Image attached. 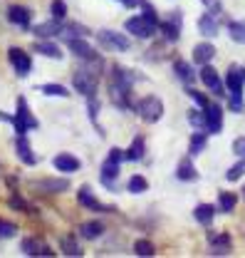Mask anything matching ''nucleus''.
I'll use <instances>...</instances> for the list:
<instances>
[{
    "label": "nucleus",
    "mask_w": 245,
    "mask_h": 258,
    "mask_svg": "<svg viewBox=\"0 0 245 258\" xmlns=\"http://www.w3.org/2000/svg\"><path fill=\"white\" fill-rule=\"evenodd\" d=\"M18 134H28L30 129H37L40 127V122L35 119V114L30 112V107H28V102H25V97H18V112L13 114V122H10Z\"/></svg>",
    "instance_id": "f257e3e1"
},
{
    "label": "nucleus",
    "mask_w": 245,
    "mask_h": 258,
    "mask_svg": "<svg viewBox=\"0 0 245 258\" xmlns=\"http://www.w3.org/2000/svg\"><path fill=\"white\" fill-rule=\"evenodd\" d=\"M136 112H139V117L144 119V122H158L161 117H164V102L158 99V97H144V99H139V104H136Z\"/></svg>",
    "instance_id": "f03ea898"
},
{
    "label": "nucleus",
    "mask_w": 245,
    "mask_h": 258,
    "mask_svg": "<svg viewBox=\"0 0 245 258\" xmlns=\"http://www.w3.org/2000/svg\"><path fill=\"white\" fill-rule=\"evenodd\" d=\"M72 85L79 95H85L87 99L97 95V75L90 72V70H74L72 75Z\"/></svg>",
    "instance_id": "7ed1b4c3"
},
{
    "label": "nucleus",
    "mask_w": 245,
    "mask_h": 258,
    "mask_svg": "<svg viewBox=\"0 0 245 258\" xmlns=\"http://www.w3.org/2000/svg\"><path fill=\"white\" fill-rule=\"evenodd\" d=\"M124 30L131 32L134 37L146 40V37H151L153 32H156V23L149 20V18H144V15H134V18H129V20L124 23Z\"/></svg>",
    "instance_id": "20e7f679"
},
{
    "label": "nucleus",
    "mask_w": 245,
    "mask_h": 258,
    "mask_svg": "<svg viewBox=\"0 0 245 258\" xmlns=\"http://www.w3.org/2000/svg\"><path fill=\"white\" fill-rule=\"evenodd\" d=\"M97 40L107 47V50H114V52H126L131 47L129 37L122 35V32H114V30H99L97 32Z\"/></svg>",
    "instance_id": "39448f33"
},
{
    "label": "nucleus",
    "mask_w": 245,
    "mask_h": 258,
    "mask_svg": "<svg viewBox=\"0 0 245 258\" xmlns=\"http://www.w3.org/2000/svg\"><path fill=\"white\" fill-rule=\"evenodd\" d=\"M8 62L13 64V70L18 72V77H28L32 72V57L25 50H20V47H10L8 50Z\"/></svg>",
    "instance_id": "423d86ee"
},
{
    "label": "nucleus",
    "mask_w": 245,
    "mask_h": 258,
    "mask_svg": "<svg viewBox=\"0 0 245 258\" xmlns=\"http://www.w3.org/2000/svg\"><path fill=\"white\" fill-rule=\"evenodd\" d=\"M20 251H23L25 256H45V258L55 256L52 246H50L47 241H42V238H35V236H28V238L20 241Z\"/></svg>",
    "instance_id": "0eeeda50"
},
{
    "label": "nucleus",
    "mask_w": 245,
    "mask_h": 258,
    "mask_svg": "<svg viewBox=\"0 0 245 258\" xmlns=\"http://www.w3.org/2000/svg\"><path fill=\"white\" fill-rule=\"evenodd\" d=\"M201 80H203V85H206L213 95H218V97L225 95V85H223L220 75L215 72L211 64H201Z\"/></svg>",
    "instance_id": "6e6552de"
},
{
    "label": "nucleus",
    "mask_w": 245,
    "mask_h": 258,
    "mask_svg": "<svg viewBox=\"0 0 245 258\" xmlns=\"http://www.w3.org/2000/svg\"><path fill=\"white\" fill-rule=\"evenodd\" d=\"M77 201L85 206V209H90V211H99V214H109V211H114L112 206H104L97 196L92 194L90 186H79V191H77Z\"/></svg>",
    "instance_id": "1a4fd4ad"
},
{
    "label": "nucleus",
    "mask_w": 245,
    "mask_h": 258,
    "mask_svg": "<svg viewBox=\"0 0 245 258\" xmlns=\"http://www.w3.org/2000/svg\"><path fill=\"white\" fill-rule=\"evenodd\" d=\"M67 50H69L74 57H79V60H99L97 52L90 47V42H87L85 37H69V40H67Z\"/></svg>",
    "instance_id": "9d476101"
},
{
    "label": "nucleus",
    "mask_w": 245,
    "mask_h": 258,
    "mask_svg": "<svg viewBox=\"0 0 245 258\" xmlns=\"http://www.w3.org/2000/svg\"><path fill=\"white\" fill-rule=\"evenodd\" d=\"M8 20L23 30H30V23H32V10L25 8V5H10L8 8Z\"/></svg>",
    "instance_id": "9b49d317"
},
{
    "label": "nucleus",
    "mask_w": 245,
    "mask_h": 258,
    "mask_svg": "<svg viewBox=\"0 0 245 258\" xmlns=\"http://www.w3.org/2000/svg\"><path fill=\"white\" fill-rule=\"evenodd\" d=\"M243 85H245V70L230 64L228 70V77H225V87L230 95H243Z\"/></svg>",
    "instance_id": "f8f14e48"
},
{
    "label": "nucleus",
    "mask_w": 245,
    "mask_h": 258,
    "mask_svg": "<svg viewBox=\"0 0 245 258\" xmlns=\"http://www.w3.org/2000/svg\"><path fill=\"white\" fill-rule=\"evenodd\" d=\"M52 166H55L57 171H64V174H74V171H79V169H82V161L77 159L74 154L62 152V154H57V157L52 159Z\"/></svg>",
    "instance_id": "ddd939ff"
},
{
    "label": "nucleus",
    "mask_w": 245,
    "mask_h": 258,
    "mask_svg": "<svg viewBox=\"0 0 245 258\" xmlns=\"http://www.w3.org/2000/svg\"><path fill=\"white\" fill-rule=\"evenodd\" d=\"M15 152H18V159L23 161L25 166H35V164H37V157H35V152H32L30 142L25 139V134H18V139H15Z\"/></svg>",
    "instance_id": "4468645a"
},
{
    "label": "nucleus",
    "mask_w": 245,
    "mask_h": 258,
    "mask_svg": "<svg viewBox=\"0 0 245 258\" xmlns=\"http://www.w3.org/2000/svg\"><path fill=\"white\" fill-rule=\"evenodd\" d=\"M119 164H122V161L112 159V157H107L104 164H102V184H104L107 189H114L117 176H119Z\"/></svg>",
    "instance_id": "2eb2a0df"
},
{
    "label": "nucleus",
    "mask_w": 245,
    "mask_h": 258,
    "mask_svg": "<svg viewBox=\"0 0 245 258\" xmlns=\"http://www.w3.org/2000/svg\"><path fill=\"white\" fill-rule=\"evenodd\" d=\"M203 112H206V132L220 134V129H223V109L218 104H208Z\"/></svg>",
    "instance_id": "dca6fc26"
},
{
    "label": "nucleus",
    "mask_w": 245,
    "mask_h": 258,
    "mask_svg": "<svg viewBox=\"0 0 245 258\" xmlns=\"http://www.w3.org/2000/svg\"><path fill=\"white\" fill-rule=\"evenodd\" d=\"M62 20H47V23H40V25H35L32 28V35L35 37H40V40H50V37H55V35H60L62 32Z\"/></svg>",
    "instance_id": "f3484780"
},
{
    "label": "nucleus",
    "mask_w": 245,
    "mask_h": 258,
    "mask_svg": "<svg viewBox=\"0 0 245 258\" xmlns=\"http://www.w3.org/2000/svg\"><path fill=\"white\" fill-rule=\"evenodd\" d=\"M208 243H211V253H215V256L230 253V236L228 233H215V231H211L208 233Z\"/></svg>",
    "instance_id": "a211bd4d"
},
{
    "label": "nucleus",
    "mask_w": 245,
    "mask_h": 258,
    "mask_svg": "<svg viewBox=\"0 0 245 258\" xmlns=\"http://www.w3.org/2000/svg\"><path fill=\"white\" fill-rule=\"evenodd\" d=\"M35 189L45 194H62L69 189V181L67 179H40V181H35Z\"/></svg>",
    "instance_id": "6ab92c4d"
},
{
    "label": "nucleus",
    "mask_w": 245,
    "mask_h": 258,
    "mask_svg": "<svg viewBox=\"0 0 245 258\" xmlns=\"http://www.w3.org/2000/svg\"><path fill=\"white\" fill-rule=\"evenodd\" d=\"M60 251L64 253V256H69V258H79V256H85V251H82L79 241L74 238V233H67V236H62V241H60Z\"/></svg>",
    "instance_id": "aec40b11"
},
{
    "label": "nucleus",
    "mask_w": 245,
    "mask_h": 258,
    "mask_svg": "<svg viewBox=\"0 0 245 258\" xmlns=\"http://www.w3.org/2000/svg\"><path fill=\"white\" fill-rule=\"evenodd\" d=\"M35 52H40L42 57H50V60H62V50L52 42V40H40V42H35V47H32Z\"/></svg>",
    "instance_id": "412c9836"
},
{
    "label": "nucleus",
    "mask_w": 245,
    "mask_h": 258,
    "mask_svg": "<svg viewBox=\"0 0 245 258\" xmlns=\"http://www.w3.org/2000/svg\"><path fill=\"white\" fill-rule=\"evenodd\" d=\"M213 55H215V47L211 42H201V45L193 47V62L196 64H208L213 60Z\"/></svg>",
    "instance_id": "4be33fe9"
},
{
    "label": "nucleus",
    "mask_w": 245,
    "mask_h": 258,
    "mask_svg": "<svg viewBox=\"0 0 245 258\" xmlns=\"http://www.w3.org/2000/svg\"><path fill=\"white\" fill-rule=\"evenodd\" d=\"M198 32L203 37H215L218 35V20H215L213 13H206L201 20H198Z\"/></svg>",
    "instance_id": "5701e85b"
},
{
    "label": "nucleus",
    "mask_w": 245,
    "mask_h": 258,
    "mask_svg": "<svg viewBox=\"0 0 245 258\" xmlns=\"http://www.w3.org/2000/svg\"><path fill=\"white\" fill-rule=\"evenodd\" d=\"M144 152H146V142H144V137H134L131 144H129V149H126L124 154H126V159L129 161H139V159H144Z\"/></svg>",
    "instance_id": "b1692460"
},
{
    "label": "nucleus",
    "mask_w": 245,
    "mask_h": 258,
    "mask_svg": "<svg viewBox=\"0 0 245 258\" xmlns=\"http://www.w3.org/2000/svg\"><path fill=\"white\" fill-rule=\"evenodd\" d=\"M176 176H179L181 181H196V179H198V171H196L193 161H191V159H181V161H179Z\"/></svg>",
    "instance_id": "393cba45"
},
{
    "label": "nucleus",
    "mask_w": 245,
    "mask_h": 258,
    "mask_svg": "<svg viewBox=\"0 0 245 258\" xmlns=\"http://www.w3.org/2000/svg\"><path fill=\"white\" fill-rule=\"evenodd\" d=\"M102 233H104V224H99V221H87V224L79 226V236H82V238H87V241L99 238Z\"/></svg>",
    "instance_id": "a878e982"
},
{
    "label": "nucleus",
    "mask_w": 245,
    "mask_h": 258,
    "mask_svg": "<svg viewBox=\"0 0 245 258\" xmlns=\"http://www.w3.org/2000/svg\"><path fill=\"white\" fill-rule=\"evenodd\" d=\"M193 216H196V221L198 224H211L215 216V209L213 204H198L196 209H193Z\"/></svg>",
    "instance_id": "bb28decb"
},
{
    "label": "nucleus",
    "mask_w": 245,
    "mask_h": 258,
    "mask_svg": "<svg viewBox=\"0 0 245 258\" xmlns=\"http://www.w3.org/2000/svg\"><path fill=\"white\" fill-rule=\"evenodd\" d=\"M134 72H129V70H124V67H112V82H117V85H126V87H131L134 85Z\"/></svg>",
    "instance_id": "cd10ccee"
},
{
    "label": "nucleus",
    "mask_w": 245,
    "mask_h": 258,
    "mask_svg": "<svg viewBox=\"0 0 245 258\" xmlns=\"http://www.w3.org/2000/svg\"><path fill=\"white\" fill-rule=\"evenodd\" d=\"M158 28H161L164 37H166L169 42H176V40H179V35H181V25H179V20L174 23V18H171V20H166V23H161Z\"/></svg>",
    "instance_id": "c85d7f7f"
},
{
    "label": "nucleus",
    "mask_w": 245,
    "mask_h": 258,
    "mask_svg": "<svg viewBox=\"0 0 245 258\" xmlns=\"http://www.w3.org/2000/svg\"><path fill=\"white\" fill-rule=\"evenodd\" d=\"M174 72H176V77H179L181 82H186V85L193 82V67L186 62V60H176V62H174Z\"/></svg>",
    "instance_id": "c756f323"
},
{
    "label": "nucleus",
    "mask_w": 245,
    "mask_h": 258,
    "mask_svg": "<svg viewBox=\"0 0 245 258\" xmlns=\"http://www.w3.org/2000/svg\"><path fill=\"white\" fill-rule=\"evenodd\" d=\"M235 204H238V196L233 191H220L218 196V209L220 211H225V214H230L233 209H235Z\"/></svg>",
    "instance_id": "7c9ffc66"
},
{
    "label": "nucleus",
    "mask_w": 245,
    "mask_h": 258,
    "mask_svg": "<svg viewBox=\"0 0 245 258\" xmlns=\"http://www.w3.org/2000/svg\"><path fill=\"white\" fill-rule=\"evenodd\" d=\"M206 144H208L206 134H203V132H193V137H191V142H188V152H191V154H201V152L206 149Z\"/></svg>",
    "instance_id": "2f4dec72"
},
{
    "label": "nucleus",
    "mask_w": 245,
    "mask_h": 258,
    "mask_svg": "<svg viewBox=\"0 0 245 258\" xmlns=\"http://www.w3.org/2000/svg\"><path fill=\"white\" fill-rule=\"evenodd\" d=\"M40 92L47 97H69V90L64 85H55V82H47V85H40Z\"/></svg>",
    "instance_id": "473e14b6"
},
{
    "label": "nucleus",
    "mask_w": 245,
    "mask_h": 258,
    "mask_svg": "<svg viewBox=\"0 0 245 258\" xmlns=\"http://www.w3.org/2000/svg\"><path fill=\"white\" fill-rule=\"evenodd\" d=\"M188 122L196 132H206V112L203 109H191L188 112Z\"/></svg>",
    "instance_id": "72a5a7b5"
},
{
    "label": "nucleus",
    "mask_w": 245,
    "mask_h": 258,
    "mask_svg": "<svg viewBox=\"0 0 245 258\" xmlns=\"http://www.w3.org/2000/svg\"><path fill=\"white\" fill-rule=\"evenodd\" d=\"M8 206H10V209H15V211H23V214H32V206H30V204H28V201H25V199H23V196H20L18 191H15L13 196H10V199H8Z\"/></svg>",
    "instance_id": "f704fd0d"
},
{
    "label": "nucleus",
    "mask_w": 245,
    "mask_h": 258,
    "mask_svg": "<svg viewBox=\"0 0 245 258\" xmlns=\"http://www.w3.org/2000/svg\"><path fill=\"white\" fill-rule=\"evenodd\" d=\"M126 189L131 194H144L149 189V181L144 179V176H139V174H134L131 179H129V184H126Z\"/></svg>",
    "instance_id": "c9c22d12"
},
{
    "label": "nucleus",
    "mask_w": 245,
    "mask_h": 258,
    "mask_svg": "<svg viewBox=\"0 0 245 258\" xmlns=\"http://www.w3.org/2000/svg\"><path fill=\"white\" fill-rule=\"evenodd\" d=\"M228 32H230V40L245 45V20H240V23H238V20L230 23V25H228Z\"/></svg>",
    "instance_id": "e433bc0d"
},
{
    "label": "nucleus",
    "mask_w": 245,
    "mask_h": 258,
    "mask_svg": "<svg viewBox=\"0 0 245 258\" xmlns=\"http://www.w3.org/2000/svg\"><path fill=\"white\" fill-rule=\"evenodd\" d=\"M134 253H136V256L149 258V256H153V253H156V248H153V243H151V241L141 238V241H136V243H134Z\"/></svg>",
    "instance_id": "4c0bfd02"
},
{
    "label": "nucleus",
    "mask_w": 245,
    "mask_h": 258,
    "mask_svg": "<svg viewBox=\"0 0 245 258\" xmlns=\"http://www.w3.org/2000/svg\"><path fill=\"white\" fill-rule=\"evenodd\" d=\"M50 13H52L55 20H64V18H67V3H64V0H52Z\"/></svg>",
    "instance_id": "58836bf2"
},
{
    "label": "nucleus",
    "mask_w": 245,
    "mask_h": 258,
    "mask_svg": "<svg viewBox=\"0 0 245 258\" xmlns=\"http://www.w3.org/2000/svg\"><path fill=\"white\" fill-rule=\"evenodd\" d=\"M62 32L67 35V40H69V37H87V35H90V30L82 28V25H64Z\"/></svg>",
    "instance_id": "ea45409f"
},
{
    "label": "nucleus",
    "mask_w": 245,
    "mask_h": 258,
    "mask_svg": "<svg viewBox=\"0 0 245 258\" xmlns=\"http://www.w3.org/2000/svg\"><path fill=\"white\" fill-rule=\"evenodd\" d=\"M243 174H245V159L238 161L235 166H230V169L225 171V179H228V181H238V179H240Z\"/></svg>",
    "instance_id": "a19ab883"
},
{
    "label": "nucleus",
    "mask_w": 245,
    "mask_h": 258,
    "mask_svg": "<svg viewBox=\"0 0 245 258\" xmlns=\"http://www.w3.org/2000/svg\"><path fill=\"white\" fill-rule=\"evenodd\" d=\"M15 233H18V226L5 221V219H0V238H13Z\"/></svg>",
    "instance_id": "79ce46f5"
},
{
    "label": "nucleus",
    "mask_w": 245,
    "mask_h": 258,
    "mask_svg": "<svg viewBox=\"0 0 245 258\" xmlns=\"http://www.w3.org/2000/svg\"><path fill=\"white\" fill-rule=\"evenodd\" d=\"M188 97H191V99H193V102H196L201 109H206V107L211 104V102H208V97H203L201 92H198V90H193V87H188Z\"/></svg>",
    "instance_id": "37998d69"
},
{
    "label": "nucleus",
    "mask_w": 245,
    "mask_h": 258,
    "mask_svg": "<svg viewBox=\"0 0 245 258\" xmlns=\"http://www.w3.org/2000/svg\"><path fill=\"white\" fill-rule=\"evenodd\" d=\"M228 107H230V112H243L245 109V102H243V95H230V99H228Z\"/></svg>",
    "instance_id": "c03bdc74"
},
{
    "label": "nucleus",
    "mask_w": 245,
    "mask_h": 258,
    "mask_svg": "<svg viewBox=\"0 0 245 258\" xmlns=\"http://www.w3.org/2000/svg\"><path fill=\"white\" fill-rule=\"evenodd\" d=\"M139 5H141V10H144L141 15H144V18H149V20H153V23L158 25V15H156V10H153L151 5H149L146 0H139Z\"/></svg>",
    "instance_id": "a18cd8bd"
},
{
    "label": "nucleus",
    "mask_w": 245,
    "mask_h": 258,
    "mask_svg": "<svg viewBox=\"0 0 245 258\" xmlns=\"http://www.w3.org/2000/svg\"><path fill=\"white\" fill-rule=\"evenodd\" d=\"M206 8H208V13H213V15H218L220 10H223V0H201Z\"/></svg>",
    "instance_id": "49530a36"
},
{
    "label": "nucleus",
    "mask_w": 245,
    "mask_h": 258,
    "mask_svg": "<svg viewBox=\"0 0 245 258\" xmlns=\"http://www.w3.org/2000/svg\"><path fill=\"white\" fill-rule=\"evenodd\" d=\"M233 152L235 154H245V139H235L233 142Z\"/></svg>",
    "instance_id": "de8ad7c7"
},
{
    "label": "nucleus",
    "mask_w": 245,
    "mask_h": 258,
    "mask_svg": "<svg viewBox=\"0 0 245 258\" xmlns=\"http://www.w3.org/2000/svg\"><path fill=\"white\" fill-rule=\"evenodd\" d=\"M122 5H126V8H136L139 5V0H119Z\"/></svg>",
    "instance_id": "09e8293b"
},
{
    "label": "nucleus",
    "mask_w": 245,
    "mask_h": 258,
    "mask_svg": "<svg viewBox=\"0 0 245 258\" xmlns=\"http://www.w3.org/2000/svg\"><path fill=\"white\" fill-rule=\"evenodd\" d=\"M243 196H245V186H243Z\"/></svg>",
    "instance_id": "8fccbe9b"
},
{
    "label": "nucleus",
    "mask_w": 245,
    "mask_h": 258,
    "mask_svg": "<svg viewBox=\"0 0 245 258\" xmlns=\"http://www.w3.org/2000/svg\"><path fill=\"white\" fill-rule=\"evenodd\" d=\"M243 70H245V67H243Z\"/></svg>",
    "instance_id": "3c124183"
}]
</instances>
